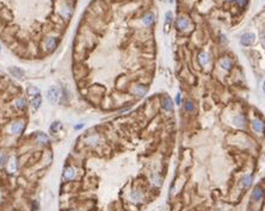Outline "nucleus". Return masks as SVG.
<instances>
[{
  "label": "nucleus",
  "mask_w": 265,
  "mask_h": 211,
  "mask_svg": "<svg viewBox=\"0 0 265 211\" xmlns=\"http://www.w3.org/2000/svg\"><path fill=\"white\" fill-rule=\"evenodd\" d=\"M63 178L66 180H73L75 178V172H74V168L72 167H67L63 172Z\"/></svg>",
  "instance_id": "9b49d317"
},
{
  "label": "nucleus",
  "mask_w": 265,
  "mask_h": 211,
  "mask_svg": "<svg viewBox=\"0 0 265 211\" xmlns=\"http://www.w3.org/2000/svg\"><path fill=\"white\" fill-rule=\"evenodd\" d=\"M184 109H185V111H188V112H192L194 109H195V105H194V103H192L191 100H185V103H184Z\"/></svg>",
  "instance_id": "a211bd4d"
},
{
  "label": "nucleus",
  "mask_w": 265,
  "mask_h": 211,
  "mask_svg": "<svg viewBox=\"0 0 265 211\" xmlns=\"http://www.w3.org/2000/svg\"><path fill=\"white\" fill-rule=\"evenodd\" d=\"M82 127H84V124H80V125H76V127H75V129L78 130V129H81Z\"/></svg>",
  "instance_id": "2f4dec72"
},
{
  "label": "nucleus",
  "mask_w": 265,
  "mask_h": 211,
  "mask_svg": "<svg viewBox=\"0 0 265 211\" xmlns=\"http://www.w3.org/2000/svg\"><path fill=\"white\" fill-rule=\"evenodd\" d=\"M162 109L166 111H172L173 110V103L170 97H165L162 99Z\"/></svg>",
  "instance_id": "1a4fd4ad"
},
{
  "label": "nucleus",
  "mask_w": 265,
  "mask_h": 211,
  "mask_svg": "<svg viewBox=\"0 0 265 211\" xmlns=\"http://www.w3.org/2000/svg\"><path fill=\"white\" fill-rule=\"evenodd\" d=\"M28 92H29V94H30V95H34L35 93H37V92H38V88H36V87H29Z\"/></svg>",
  "instance_id": "a878e982"
},
{
  "label": "nucleus",
  "mask_w": 265,
  "mask_h": 211,
  "mask_svg": "<svg viewBox=\"0 0 265 211\" xmlns=\"http://www.w3.org/2000/svg\"><path fill=\"white\" fill-rule=\"evenodd\" d=\"M170 1H171V3H172V1H173V0H170Z\"/></svg>",
  "instance_id": "f704fd0d"
},
{
  "label": "nucleus",
  "mask_w": 265,
  "mask_h": 211,
  "mask_svg": "<svg viewBox=\"0 0 265 211\" xmlns=\"http://www.w3.org/2000/svg\"><path fill=\"white\" fill-rule=\"evenodd\" d=\"M98 141H99V137H98V136H90V137L86 140L87 144H97Z\"/></svg>",
  "instance_id": "412c9836"
},
{
  "label": "nucleus",
  "mask_w": 265,
  "mask_h": 211,
  "mask_svg": "<svg viewBox=\"0 0 265 211\" xmlns=\"http://www.w3.org/2000/svg\"><path fill=\"white\" fill-rule=\"evenodd\" d=\"M234 124L236 125V127H239V128H242L244 127V124H245V117H244V115H238L235 118H234Z\"/></svg>",
  "instance_id": "dca6fc26"
},
{
  "label": "nucleus",
  "mask_w": 265,
  "mask_h": 211,
  "mask_svg": "<svg viewBox=\"0 0 265 211\" xmlns=\"http://www.w3.org/2000/svg\"><path fill=\"white\" fill-rule=\"evenodd\" d=\"M17 169V165H16V158H12L11 161H10V171L12 173H15Z\"/></svg>",
  "instance_id": "5701e85b"
},
{
  "label": "nucleus",
  "mask_w": 265,
  "mask_h": 211,
  "mask_svg": "<svg viewBox=\"0 0 265 211\" xmlns=\"http://www.w3.org/2000/svg\"><path fill=\"white\" fill-rule=\"evenodd\" d=\"M252 128L255 133H261L264 130V123L263 121H260L259 118H255L252 121Z\"/></svg>",
  "instance_id": "423d86ee"
},
{
  "label": "nucleus",
  "mask_w": 265,
  "mask_h": 211,
  "mask_svg": "<svg viewBox=\"0 0 265 211\" xmlns=\"http://www.w3.org/2000/svg\"><path fill=\"white\" fill-rule=\"evenodd\" d=\"M133 92H134L137 97H143V95L147 93V87H145V86H142V85H137V86L134 87Z\"/></svg>",
  "instance_id": "f8f14e48"
},
{
  "label": "nucleus",
  "mask_w": 265,
  "mask_h": 211,
  "mask_svg": "<svg viewBox=\"0 0 265 211\" xmlns=\"http://www.w3.org/2000/svg\"><path fill=\"white\" fill-rule=\"evenodd\" d=\"M34 211H37V201H34Z\"/></svg>",
  "instance_id": "7c9ffc66"
},
{
  "label": "nucleus",
  "mask_w": 265,
  "mask_h": 211,
  "mask_svg": "<svg viewBox=\"0 0 265 211\" xmlns=\"http://www.w3.org/2000/svg\"><path fill=\"white\" fill-rule=\"evenodd\" d=\"M30 101H31L32 108H34L35 110H37V109L40 108L41 103H42V97H41V93H40V92H37V93H35L34 95H30Z\"/></svg>",
  "instance_id": "20e7f679"
},
{
  "label": "nucleus",
  "mask_w": 265,
  "mask_h": 211,
  "mask_svg": "<svg viewBox=\"0 0 265 211\" xmlns=\"http://www.w3.org/2000/svg\"><path fill=\"white\" fill-rule=\"evenodd\" d=\"M59 129H61V123H59V122L53 123L51 127H50V131H51V133H55V131L59 130Z\"/></svg>",
  "instance_id": "b1692460"
},
{
  "label": "nucleus",
  "mask_w": 265,
  "mask_h": 211,
  "mask_svg": "<svg viewBox=\"0 0 265 211\" xmlns=\"http://www.w3.org/2000/svg\"><path fill=\"white\" fill-rule=\"evenodd\" d=\"M131 198H133V199H136L135 201H139V200L142 198V196H141L140 193H135V192H134V193L131 194Z\"/></svg>",
  "instance_id": "bb28decb"
},
{
  "label": "nucleus",
  "mask_w": 265,
  "mask_h": 211,
  "mask_svg": "<svg viewBox=\"0 0 265 211\" xmlns=\"http://www.w3.org/2000/svg\"><path fill=\"white\" fill-rule=\"evenodd\" d=\"M232 66H233V62H232V60L229 57H223V59L220 60V67H222V69L230 70Z\"/></svg>",
  "instance_id": "0eeeda50"
},
{
  "label": "nucleus",
  "mask_w": 265,
  "mask_h": 211,
  "mask_svg": "<svg viewBox=\"0 0 265 211\" xmlns=\"http://www.w3.org/2000/svg\"><path fill=\"white\" fill-rule=\"evenodd\" d=\"M142 22H143V24L147 25V26L152 25V24L154 23V15H153V13H147V15L143 17Z\"/></svg>",
  "instance_id": "4468645a"
},
{
  "label": "nucleus",
  "mask_w": 265,
  "mask_h": 211,
  "mask_svg": "<svg viewBox=\"0 0 265 211\" xmlns=\"http://www.w3.org/2000/svg\"><path fill=\"white\" fill-rule=\"evenodd\" d=\"M6 154L5 153H0V166H3L6 162Z\"/></svg>",
  "instance_id": "393cba45"
},
{
  "label": "nucleus",
  "mask_w": 265,
  "mask_h": 211,
  "mask_svg": "<svg viewBox=\"0 0 265 211\" xmlns=\"http://www.w3.org/2000/svg\"><path fill=\"white\" fill-rule=\"evenodd\" d=\"M189 25H190V22L185 17H179L175 22V26L178 30H186L189 28Z\"/></svg>",
  "instance_id": "7ed1b4c3"
},
{
  "label": "nucleus",
  "mask_w": 265,
  "mask_h": 211,
  "mask_svg": "<svg viewBox=\"0 0 265 211\" xmlns=\"http://www.w3.org/2000/svg\"><path fill=\"white\" fill-rule=\"evenodd\" d=\"M209 55L207 54V53H204V51H202V53H200V55H198V62H200V64L201 66H207L208 63H209Z\"/></svg>",
  "instance_id": "9d476101"
},
{
  "label": "nucleus",
  "mask_w": 265,
  "mask_h": 211,
  "mask_svg": "<svg viewBox=\"0 0 265 211\" xmlns=\"http://www.w3.org/2000/svg\"><path fill=\"white\" fill-rule=\"evenodd\" d=\"M24 129V123L18 121V122H15L12 125H11V133L12 134H19L22 133V130Z\"/></svg>",
  "instance_id": "6e6552de"
},
{
  "label": "nucleus",
  "mask_w": 265,
  "mask_h": 211,
  "mask_svg": "<svg viewBox=\"0 0 265 211\" xmlns=\"http://www.w3.org/2000/svg\"><path fill=\"white\" fill-rule=\"evenodd\" d=\"M251 185H252V175H251V174L244 175L242 179H241V186H242L244 188H248Z\"/></svg>",
  "instance_id": "ddd939ff"
},
{
  "label": "nucleus",
  "mask_w": 265,
  "mask_h": 211,
  "mask_svg": "<svg viewBox=\"0 0 265 211\" xmlns=\"http://www.w3.org/2000/svg\"><path fill=\"white\" fill-rule=\"evenodd\" d=\"M37 142L38 143H47L48 142V136L46 135V134H43V133H41V134H38L37 135Z\"/></svg>",
  "instance_id": "aec40b11"
},
{
  "label": "nucleus",
  "mask_w": 265,
  "mask_h": 211,
  "mask_svg": "<svg viewBox=\"0 0 265 211\" xmlns=\"http://www.w3.org/2000/svg\"><path fill=\"white\" fill-rule=\"evenodd\" d=\"M263 92H264V93H265V81H264V82H263Z\"/></svg>",
  "instance_id": "473e14b6"
},
{
  "label": "nucleus",
  "mask_w": 265,
  "mask_h": 211,
  "mask_svg": "<svg viewBox=\"0 0 265 211\" xmlns=\"http://www.w3.org/2000/svg\"><path fill=\"white\" fill-rule=\"evenodd\" d=\"M263 196H264V191H263L259 186H257V187L252 191V196H251V198H252V200L258 201V200H260V199L263 198Z\"/></svg>",
  "instance_id": "39448f33"
},
{
  "label": "nucleus",
  "mask_w": 265,
  "mask_h": 211,
  "mask_svg": "<svg viewBox=\"0 0 265 211\" xmlns=\"http://www.w3.org/2000/svg\"><path fill=\"white\" fill-rule=\"evenodd\" d=\"M236 1V4L240 6V7H244L245 5H246V3H247V0H235Z\"/></svg>",
  "instance_id": "cd10ccee"
},
{
  "label": "nucleus",
  "mask_w": 265,
  "mask_h": 211,
  "mask_svg": "<svg viewBox=\"0 0 265 211\" xmlns=\"http://www.w3.org/2000/svg\"><path fill=\"white\" fill-rule=\"evenodd\" d=\"M165 18H166V31H167V28H168V25L171 24V22H172V12H166V16H165Z\"/></svg>",
  "instance_id": "4be33fe9"
},
{
  "label": "nucleus",
  "mask_w": 265,
  "mask_h": 211,
  "mask_svg": "<svg viewBox=\"0 0 265 211\" xmlns=\"http://www.w3.org/2000/svg\"><path fill=\"white\" fill-rule=\"evenodd\" d=\"M48 100L51 103V104H56L57 103V100H59V97H60V91H59V88L57 87H55V86H53V87H50L49 89H48Z\"/></svg>",
  "instance_id": "f257e3e1"
},
{
  "label": "nucleus",
  "mask_w": 265,
  "mask_h": 211,
  "mask_svg": "<svg viewBox=\"0 0 265 211\" xmlns=\"http://www.w3.org/2000/svg\"><path fill=\"white\" fill-rule=\"evenodd\" d=\"M25 105H26V103H25V100H24L23 98H19V99L16 100V106H17V109L23 110V109H25Z\"/></svg>",
  "instance_id": "6ab92c4d"
},
{
  "label": "nucleus",
  "mask_w": 265,
  "mask_h": 211,
  "mask_svg": "<svg viewBox=\"0 0 265 211\" xmlns=\"http://www.w3.org/2000/svg\"><path fill=\"white\" fill-rule=\"evenodd\" d=\"M261 43H263V45L265 47V32L261 34Z\"/></svg>",
  "instance_id": "c756f323"
},
{
  "label": "nucleus",
  "mask_w": 265,
  "mask_h": 211,
  "mask_svg": "<svg viewBox=\"0 0 265 211\" xmlns=\"http://www.w3.org/2000/svg\"><path fill=\"white\" fill-rule=\"evenodd\" d=\"M55 47H56V38L50 37V38L46 42V48H47V50H53Z\"/></svg>",
  "instance_id": "f3484780"
},
{
  "label": "nucleus",
  "mask_w": 265,
  "mask_h": 211,
  "mask_svg": "<svg viewBox=\"0 0 265 211\" xmlns=\"http://www.w3.org/2000/svg\"><path fill=\"white\" fill-rule=\"evenodd\" d=\"M181 100H182V95H181V93H178V94H177V97H175V104L181 105Z\"/></svg>",
  "instance_id": "c85d7f7f"
},
{
  "label": "nucleus",
  "mask_w": 265,
  "mask_h": 211,
  "mask_svg": "<svg viewBox=\"0 0 265 211\" xmlns=\"http://www.w3.org/2000/svg\"><path fill=\"white\" fill-rule=\"evenodd\" d=\"M10 73H11L13 76H16V78H22V76L24 75V70L21 69V68H18V67H12V68H10Z\"/></svg>",
  "instance_id": "2eb2a0df"
},
{
  "label": "nucleus",
  "mask_w": 265,
  "mask_h": 211,
  "mask_svg": "<svg viewBox=\"0 0 265 211\" xmlns=\"http://www.w3.org/2000/svg\"><path fill=\"white\" fill-rule=\"evenodd\" d=\"M254 41H255V36H254V34H252V32L244 34V35L241 36V38H240V43H241L242 45H245V47L253 44Z\"/></svg>",
  "instance_id": "f03ea898"
},
{
  "label": "nucleus",
  "mask_w": 265,
  "mask_h": 211,
  "mask_svg": "<svg viewBox=\"0 0 265 211\" xmlns=\"http://www.w3.org/2000/svg\"><path fill=\"white\" fill-rule=\"evenodd\" d=\"M248 211H251V210H248Z\"/></svg>",
  "instance_id": "c9c22d12"
},
{
  "label": "nucleus",
  "mask_w": 265,
  "mask_h": 211,
  "mask_svg": "<svg viewBox=\"0 0 265 211\" xmlns=\"http://www.w3.org/2000/svg\"><path fill=\"white\" fill-rule=\"evenodd\" d=\"M227 1H233V0H227Z\"/></svg>",
  "instance_id": "72a5a7b5"
}]
</instances>
